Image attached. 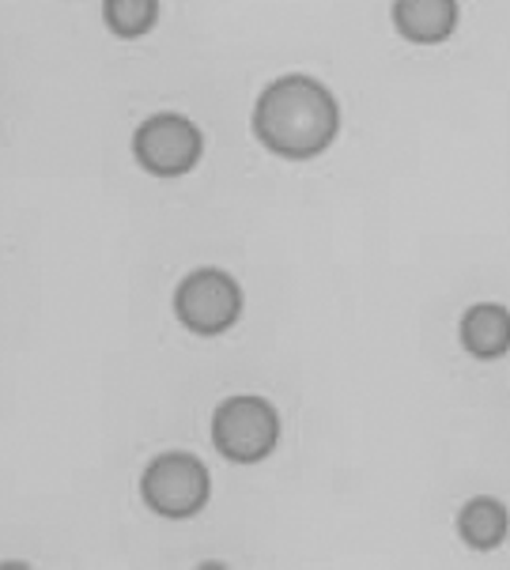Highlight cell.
Instances as JSON below:
<instances>
[{"label": "cell", "mask_w": 510, "mask_h": 570, "mask_svg": "<svg viewBox=\"0 0 510 570\" xmlns=\"http://www.w3.org/2000/svg\"><path fill=\"white\" fill-rule=\"evenodd\" d=\"M461 347H465L473 360H503L510 352V311L499 303H477L461 314L458 325Z\"/></svg>", "instance_id": "obj_7"}, {"label": "cell", "mask_w": 510, "mask_h": 570, "mask_svg": "<svg viewBox=\"0 0 510 570\" xmlns=\"http://www.w3.org/2000/svg\"><path fill=\"white\" fill-rule=\"evenodd\" d=\"M507 529H510L507 507L492 495H477L458 510V537L473 552H492V548H499L507 540Z\"/></svg>", "instance_id": "obj_8"}, {"label": "cell", "mask_w": 510, "mask_h": 570, "mask_svg": "<svg viewBox=\"0 0 510 570\" xmlns=\"http://www.w3.org/2000/svg\"><path fill=\"white\" fill-rule=\"evenodd\" d=\"M254 137L276 159H317L341 137V102L306 72L276 76L254 102Z\"/></svg>", "instance_id": "obj_1"}, {"label": "cell", "mask_w": 510, "mask_h": 570, "mask_svg": "<svg viewBox=\"0 0 510 570\" xmlns=\"http://www.w3.org/2000/svg\"><path fill=\"white\" fill-rule=\"evenodd\" d=\"M208 495H212L208 465L194 458V453H182V450L156 453L140 472V499L159 518L170 521L197 518L208 507Z\"/></svg>", "instance_id": "obj_3"}, {"label": "cell", "mask_w": 510, "mask_h": 570, "mask_svg": "<svg viewBox=\"0 0 510 570\" xmlns=\"http://www.w3.org/2000/svg\"><path fill=\"white\" fill-rule=\"evenodd\" d=\"M200 151H205V137H200L197 121H189L186 114H151L133 132V159H137V167L163 181L186 178L200 163Z\"/></svg>", "instance_id": "obj_4"}, {"label": "cell", "mask_w": 510, "mask_h": 570, "mask_svg": "<svg viewBox=\"0 0 510 570\" xmlns=\"http://www.w3.org/2000/svg\"><path fill=\"white\" fill-rule=\"evenodd\" d=\"M106 31L118 38H144L159 23V0H102Z\"/></svg>", "instance_id": "obj_9"}, {"label": "cell", "mask_w": 510, "mask_h": 570, "mask_svg": "<svg viewBox=\"0 0 510 570\" xmlns=\"http://www.w3.org/2000/svg\"><path fill=\"white\" fill-rule=\"evenodd\" d=\"M393 31L412 46H439L458 31L461 4L458 0H393L390 4Z\"/></svg>", "instance_id": "obj_6"}, {"label": "cell", "mask_w": 510, "mask_h": 570, "mask_svg": "<svg viewBox=\"0 0 510 570\" xmlns=\"http://www.w3.org/2000/svg\"><path fill=\"white\" fill-rule=\"evenodd\" d=\"M243 287L224 268H194L175 287V317L197 336H219L243 317Z\"/></svg>", "instance_id": "obj_5"}, {"label": "cell", "mask_w": 510, "mask_h": 570, "mask_svg": "<svg viewBox=\"0 0 510 570\" xmlns=\"http://www.w3.org/2000/svg\"><path fill=\"white\" fill-rule=\"evenodd\" d=\"M281 412L257 393H235L212 412V446L235 465H257L281 446Z\"/></svg>", "instance_id": "obj_2"}]
</instances>
